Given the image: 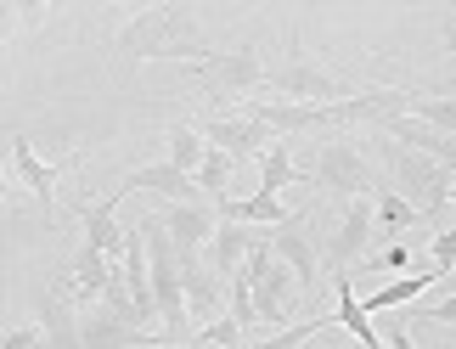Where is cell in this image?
Masks as SVG:
<instances>
[{
    "label": "cell",
    "instance_id": "6da1fadb",
    "mask_svg": "<svg viewBox=\"0 0 456 349\" xmlns=\"http://www.w3.org/2000/svg\"><path fill=\"white\" fill-rule=\"evenodd\" d=\"M118 45L130 51V57H175V62H203L208 45L198 40V23H191L186 6H152L142 12L135 23L118 34Z\"/></svg>",
    "mask_w": 456,
    "mask_h": 349
},
{
    "label": "cell",
    "instance_id": "7a4b0ae2",
    "mask_svg": "<svg viewBox=\"0 0 456 349\" xmlns=\"http://www.w3.org/2000/svg\"><path fill=\"white\" fill-rule=\"evenodd\" d=\"M242 276L254 282V310H259V327H293V321H288V310H293V293H299V282H293V271H288L282 259L271 254V242H265V237H259V248L248 254Z\"/></svg>",
    "mask_w": 456,
    "mask_h": 349
},
{
    "label": "cell",
    "instance_id": "3957f363",
    "mask_svg": "<svg viewBox=\"0 0 456 349\" xmlns=\"http://www.w3.org/2000/svg\"><path fill=\"white\" fill-rule=\"evenodd\" d=\"M389 169L400 174V186L411 191V203L423 208V215H440V208L451 203V191H456V169H445V164H434V158H423V152H411V147H389Z\"/></svg>",
    "mask_w": 456,
    "mask_h": 349
},
{
    "label": "cell",
    "instance_id": "277c9868",
    "mask_svg": "<svg viewBox=\"0 0 456 349\" xmlns=\"http://www.w3.org/2000/svg\"><path fill=\"white\" fill-rule=\"evenodd\" d=\"M265 85L276 96L299 101V108H338V101H349V85H338L327 68H315V62H288V68H276Z\"/></svg>",
    "mask_w": 456,
    "mask_h": 349
},
{
    "label": "cell",
    "instance_id": "5b68a950",
    "mask_svg": "<svg viewBox=\"0 0 456 349\" xmlns=\"http://www.w3.org/2000/svg\"><path fill=\"white\" fill-rule=\"evenodd\" d=\"M191 68H198L203 91H215V96H242V91H254V85L271 79L254 51H208V57L191 62Z\"/></svg>",
    "mask_w": 456,
    "mask_h": 349
},
{
    "label": "cell",
    "instance_id": "8992f818",
    "mask_svg": "<svg viewBox=\"0 0 456 349\" xmlns=\"http://www.w3.org/2000/svg\"><path fill=\"white\" fill-rule=\"evenodd\" d=\"M198 130H203L208 147L232 152V158H265V152L276 147V135L259 125V118H248V113H208Z\"/></svg>",
    "mask_w": 456,
    "mask_h": 349
},
{
    "label": "cell",
    "instance_id": "52a82bcc",
    "mask_svg": "<svg viewBox=\"0 0 456 349\" xmlns=\"http://www.w3.org/2000/svg\"><path fill=\"white\" fill-rule=\"evenodd\" d=\"M310 181L327 186V191H344V198H366V191H378L372 186V169H366V158L349 142H327L322 152H315Z\"/></svg>",
    "mask_w": 456,
    "mask_h": 349
},
{
    "label": "cell",
    "instance_id": "ba28073f",
    "mask_svg": "<svg viewBox=\"0 0 456 349\" xmlns=\"http://www.w3.org/2000/svg\"><path fill=\"white\" fill-rule=\"evenodd\" d=\"M372 231H378V203H372V191L366 198H349V208H344V220H338V237L327 242V259H332V276H344L355 259L366 254V242H372Z\"/></svg>",
    "mask_w": 456,
    "mask_h": 349
},
{
    "label": "cell",
    "instance_id": "9c48e42d",
    "mask_svg": "<svg viewBox=\"0 0 456 349\" xmlns=\"http://www.w3.org/2000/svg\"><path fill=\"white\" fill-rule=\"evenodd\" d=\"M215 225H220V215H208L203 203H169L164 208V231H169L181 259H198L208 242H215Z\"/></svg>",
    "mask_w": 456,
    "mask_h": 349
},
{
    "label": "cell",
    "instance_id": "30bf717a",
    "mask_svg": "<svg viewBox=\"0 0 456 349\" xmlns=\"http://www.w3.org/2000/svg\"><path fill=\"white\" fill-rule=\"evenodd\" d=\"M265 242H271V254H276V259H282V265L293 271L299 293H315V288H322V254H315V242L299 231V220L282 225V231H271Z\"/></svg>",
    "mask_w": 456,
    "mask_h": 349
},
{
    "label": "cell",
    "instance_id": "8fae6325",
    "mask_svg": "<svg viewBox=\"0 0 456 349\" xmlns=\"http://www.w3.org/2000/svg\"><path fill=\"white\" fill-rule=\"evenodd\" d=\"M118 203H125V191H113V198L102 203H85L79 220H85V242H91L96 254H108L113 265L125 259V225H118Z\"/></svg>",
    "mask_w": 456,
    "mask_h": 349
},
{
    "label": "cell",
    "instance_id": "7c38bea8",
    "mask_svg": "<svg viewBox=\"0 0 456 349\" xmlns=\"http://www.w3.org/2000/svg\"><path fill=\"white\" fill-rule=\"evenodd\" d=\"M254 248H259V231L220 220V225H215V242H208V271H215L220 282H232V276H242V265H248Z\"/></svg>",
    "mask_w": 456,
    "mask_h": 349
},
{
    "label": "cell",
    "instance_id": "4fadbf2b",
    "mask_svg": "<svg viewBox=\"0 0 456 349\" xmlns=\"http://www.w3.org/2000/svg\"><path fill=\"white\" fill-rule=\"evenodd\" d=\"M113 276H118V265L108 254H96L91 242H79V254H74V271H68V299L74 304H96L102 293L113 288Z\"/></svg>",
    "mask_w": 456,
    "mask_h": 349
},
{
    "label": "cell",
    "instance_id": "5bb4252c",
    "mask_svg": "<svg viewBox=\"0 0 456 349\" xmlns=\"http://www.w3.org/2000/svg\"><path fill=\"white\" fill-rule=\"evenodd\" d=\"M40 333H45L40 349H85V333H79V316H74L68 288H51V293H45V304H40Z\"/></svg>",
    "mask_w": 456,
    "mask_h": 349
},
{
    "label": "cell",
    "instance_id": "9a60e30c",
    "mask_svg": "<svg viewBox=\"0 0 456 349\" xmlns=\"http://www.w3.org/2000/svg\"><path fill=\"white\" fill-rule=\"evenodd\" d=\"M220 220H232V225H271V231H282V225H293L299 215L282 203V198H271V191H254V198H220Z\"/></svg>",
    "mask_w": 456,
    "mask_h": 349
},
{
    "label": "cell",
    "instance_id": "2e32d148",
    "mask_svg": "<svg viewBox=\"0 0 456 349\" xmlns=\"http://www.w3.org/2000/svg\"><path fill=\"white\" fill-rule=\"evenodd\" d=\"M12 169H17V181H23L34 198H40V208H51L57 203V164H45L40 152H34V142L28 135H12Z\"/></svg>",
    "mask_w": 456,
    "mask_h": 349
},
{
    "label": "cell",
    "instance_id": "e0dca14e",
    "mask_svg": "<svg viewBox=\"0 0 456 349\" xmlns=\"http://www.w3.org/2000/svg\"><path fill=\"white\" fill-rule=\"evenodd\" d=\"M130 198V191H158V198H169V203H198V181L191 174H181L175 164H147V169H135L125 174V186H118Z\"/></svg>",
    "mask_w": 456,
    "mask_h": 349
},
{
    "label": "cell",
    "instance_id": "ac0fdd59",
    "mask_svg": "<svg viewBox=\"0 0 456 349\" xmlns=\"http://www.w3.org/2000/svg\"><path fill=\"white\" fill-rule=\"evenodd\" d=\"M181 288H186V310L191 321H220V276L203 259H181Z\"/></svg>",
    "mask_w": 456,
    "mask_h": 349
},
{
    "label": "cell",
    "instance_id": "d6986e66",
    "mask_svg": "<svg viewBox=\"0 0 456 349\" xmlns=\"http://www.w3.org/2000/svg\"><path fill=\"white\" fill-rule=\"evenodd\" d=\"M332 288H338V327H349L361 349H389V338H383L378 327H372V316H366V304L355 299V288H349V271H344V276H332Z\"/></svg>",
    "mask_w": 456,
    "mask_h": 349
},
{
    "label": "cell",
    "instance_id": "ffe728a7",
    "mask_svg": "<svg viewBox=\"0 0 456 349\" xmlns=\"http://www.w3.org/2000/svg\"><path fill=\"white\" fill-rule=\"evenodd\" d=\"M440 282V271H417V276H395V282H383L378 293H366V316H378V310H395V304H411V299H423V293Z\"/></svg>",
    "mask_w": 456,
    "mask_h": 349
},
{
    "label": "cell",
    "instance_id": "44dd1931",
    "mask_svg": "<svg viewBox=\"0 0 456 349\" xmlns=\"http://www.w3.org/2000/svg\"><path fill=\"white\" fill-rule=\"evenodd\" d=\"M203 158H208L203 130H198V125H169V158H164V164H175L181 174H198Z\"/></svg>",
    "mask_w": 456,
    "mask_h": 349
},
{
    "label": "cell",
    "instance_id": "7402d4cb",
    "mask_svg": "<svg viewBox=\"0 0 456 349\" xmlns=\"http://www.w3.org/2000/svg\"><path fill=\"white\" fill-rule=\"evenodd\" d=\"M293 181H305V169L293 164V152H288V142L282 135H276V147L265 152V158H259V191H282V186H293Z\"/></svg>",
    "mask_w": 456,
    "mask_h": 349
},
{
    "label": "cell",
    "instance_id": "603a6c76",
    "mask_svg": "<svg viewBox=\"0 0 456 349\" xmlns=\"http://www.w3.org/2000/svg\"><path fill=\"white\" fill-rule=\"evenodd\" d=\"M378 203V231H411V225H423V208H417L411 198H400V191H372Z\"/></svg>",
    "mask_w": 456,
    "mask_h": 349
},
{
    "label": "cell",
    "instance_id": "cb8c5ba5",
    "mask_svg": "<svg viewBox=\"0 0 456 349\" xmlns=\"http://www.w3.org/2000/svg\"><path fill=\"white\" fill-rule=\"evenodd\" d=\"M406 118H417V125H428L440 135H456V96H411Z\"/></svg>",
    "mask_w": 456,
    "mask_h": 349
},
{
    "label": "cell",
    "instance_id": "d4e9b609",
    "mask_svg": "<svg viewBox=\"0 0 456 349\" xmlns=\"http://www.w3.org/2000/svg\"><path fill=\"white\" fill-rule=\"evenodd\" d=\"M327 327H338V316H310V321H293V327H282V333L259 338V344H248V349H305L315 333H327Z\"/></svg>",
    "mask_w": 456,
    "mask_h": 349
},
{
    "label": "cell",
    "instance_id": "484cf974",
    "mask_svg": "<svg viewBox=\"0 0 456 349\" xmlns=\"http://www.w3.org/2000/svg\"><path fill=\"white\" fill-rule=\"evenodd\" d=\"M232 169H237V158L232 152H220V147H208V158H203V169L191 174V181H198V191H208V198H225V186H232Z\"/></svg>",
    "mask_w": 456,
    "mask_h": 349
},
{
    "label": "cell",
    "instance_id": "4316f807",
    "mask_svg": "<svg viewBox=\"0 0 456 349\" xmlns=\"http://www.w3.org/2000/svg\"><path fill=\"white\" fill-rule=\"evenodd\" d=\"M232 321L248 333V327H259V310H254V282L248 276H232Z\"/></svg>",
    "mask_w": 456,
    "mask_h": 349
},
{
    "label": "cell",
    "instance_id": "83f0119b",
    "mask_svg": "<svg viewBox=\"0 0 456 349\" xmlns=\"http://www.w3.org/2000/svg\"><path fill=\"white\" fill-rule=\"evenodd\" d=\"M434 271H440V276L456 271V225H445V231L434 237Z\"/></svg>",
    "mask_w": 456,
    "mask_h": 349
},
{
    "label": "cell",
    "instance_id": "f1b7e54d",
    "mask_svg": "<svg viewBox=\"0 0 456 349\" xmlns=\"http://www.w3.org/2000/svg\"><path fill=\"white\" fill-rule=\"evenodd\" d=\"M40 344H45L40 327H6L0 333V349H40Z\"/></svg>",
    "mask_w": 456,
    "mask_h": 349
},
{
    "label": "cell",
    "instance_id": "f546056e",
    "mask_svg": "<svg viewBox=\"0 0 456 349\" xmlns=\"http://www.w3.org/2000/svg\"><path fill=\"white\" fill-rule=\"evenodd\" d=\"M366 265H372V271H406L411 265V248H406V242H389V248H383L378 259H366Z\"/></svg>",
    "mask_w": 456,
    "mask_h": 349
},
{
    "label": "cell",
    "instance_id": "4dcf8cb0",
    "mask_svg": "<svg viewBox=\"0 0 456 349\" xmlns=\"http://www.w3.org/2000/svg\"><path fill=\"white\" fill-rule=\"evenodd\" d=\"M423 316H428L434 327H456V293H451V299H440V304H428Z\"/></svg>",
    "mask_w": 456,
    "mask_h": 349
},
{
    "label": "cell",
    "instance_id": "1f68e13d",
    "mask_svg": "<svg viewBox=\"0 0 456 349\" xmlns=\"http://www.w3.org/2000/svg\"><path fill=\"white\" fill-rule=\"evenodd\" d=\"M389 349H417L411 344V327H389Z\"/></svg>",
    "mask_w": 456,
    "mask_h": 349
},
{
    "label": "cell",
    "instance_id": "d6a6232c",
    "mask_svg": "<svg viewBox=\"0 0 456 349\" xmlns=\"http://www.w3.org/2000/svg\"><path fill=\"white\" fill-rule=\"evenodd\" d=\"M6 191H12V181H6V158H0V198H6Z\"/></svg>",
    "mask_w": 456,
    "mask_h": 349
},
{
    "label": "cell",
    "instance_id": "836d02e7",
    "mask_svg": "<svg viewBox=\"0 0 456 349\" xmlns=\"http://www.w3.org/2000/svg\"><path fill=\"white\" fill-rule=\"evenodd\" d=\"M445 51H451V57H456V23L445 28Z\"/></svg>",
    "mask_w": 456,
    "mask_h": 349
},
{
    "label": "cell",
    "instance_id": "e575fe53",
    "mask_svg": "<svg viewBox=\"0 0 456 349\" xmlns=\"http://www.w3.org/2000/svg\"><path fill=\"white\" fill-rule=\"evenodd\" d=\"M322 349H338V344H322Z\"/></svg>",
    "mask_w": 456,
    "mask_h": 349
},
{
    "label": "cell",
    "instance_id": "d590c367",
    "mask_svg": "<svg viewBox=\"0 0 456 349\" xmlns=\"http://www.w3.org/2000/svg\"><path fill=\"white\" fill-rule=\"evenodd\" d=\"M451 203H456V191H451Z\"/></svg>",
    "mask_w": 456,
    "mask_h": 349
},
{
    "label": "cell",
    "instance_id": "8d00e7d4",
    "mask_svg": "<svg viewBox=\"0 0 456 349\" xmlns=\"http://www.w3.org/2000/svg\"><path fill=\"white\" fill-rule=\"evenodd\" d=\"M451 91H456V85H451Z\"/></svg>",
    "mask_w": 456,
    "mask_h": 349
}]
</instances>
